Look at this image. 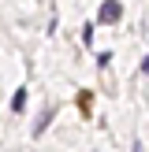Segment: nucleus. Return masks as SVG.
Instances as JSON below:
<instances>
[{
  "instance_id": "obj_1",
  "label": "nucleus",
  "mask_w": 149,
  "mask_h": 152,
  "mask_svg": "<svg viewBox=\"0 0 149 152\" xmlns=\"http://www.w3.org/2000/svg\"><path fill=\"white\" fill-rule=\"evenodd\" d=\"M119 15H123L119 0H104V4H101V11H97V19H101V22H119Z\"/></svg>"
},
{
  "instance_id": "obj_2",
  "label": "nucleus",
  "mask_w": 149,
  "mask_h": 152,
  "mask_svg": "<svg viewBox=\"0 0 149 152\" xmlns=\"http://www.w3.org/2000/svg\"><path fill=\"white\" fill-rule=\"evenodd\" d=\"M26 108V89H15V96H11V111H22Z\"/></svg>"
}]
</instances>
